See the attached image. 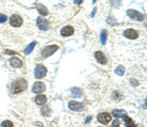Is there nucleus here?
Listing matches in <instances>:
<instances>
[{
    "mask_svg": "<svg viewBox=\"0 0 147 127\" xmlns=\"http://www.w3.org/2000/svg\"><path fill=\"white\" fill-rule=\"evenodd\" d=\"M28 87V82L25 79H18L12 85V91L14 94L21 93Z\"/></svg>",
    "mask_w": 147,
    "mask_h": 127,
    "instance_id": "nucleus-1",
    "label": "nucleus"
},
{
    "mask_svg": "<svg viewBox=\"0 0 147 127\" xmlns=\"http://www.w3.org/2000/svg\"><path fill=\"white\" fill-rule=\"evenodd\" d=\"M47 74V69L42 65H37L34 69V76L37 79H41Z\"/></svg>",
    "mask_w": 147,
    "mask_h": 127,
    "instance_id": "nucleus-2",
    "label": "nucleus"
},
{
    "mask_svg": "<svg viewBox=\"0 0 147 127\" xmlns=\"http://www.w3.org/2000/svg\"><path fill=\"white\" fill-rule=\"evenodd\" d=\"M59 49V47L57 45H50V46H47L45 48L42 50L41 52V56L43 58H48L49 56L53 55L54 53L56 52L57 50Z\"/></svg>",
    "mask_w": 147,
    "mask_h": 127,
    "instance_id": "nucleus-3",
    "label": "nucleus"
},
{
    "mask_svg": "<svg viewBox=\"0 0 147 127\" xmlns=\"http://www.w3.org/2000/svg\"><path fill=\"white\" fill-rule=\"evenodd\" d=\"M10 23L12 27H21L23 25V19L19 15H17V14H14V15H12L10 17Z\"/></svg>",
    "mask_w": 147,
    "mask_h": 127,
    "instance_id": "nucleus-4",
    "label": "nucleus"
},
{
    "mask_svg": "<svg viewBox=\"0 0 147 127\" xmlns=\"http://www.w3.org/2000/svg\"><path fill=\"white\" fill-rule=\"evenodd\" d=\"M36 25L41 30H47V29H49V27H50V25H49L48 21H47L46 19L41 18V17H39L37 19Z\"/></svg>",
    "mask_w": 147,
    "mask_h": 127,
    "instance_id": "nucleus-5",
    "label": "nucleus"
},
{
    "mask_svg": "<svg viewBox=\"0 0 147 127\" xmlns=\"http://www.w3.org/2000/svg\"><path fill=\"white\" fill-rule=\"evenodd\" d=\"M127 14L129 18L138 21V22H141V21L143 20V15H142L141 13H139V12L136 11V10H129L127 12Z\"/></svg>",
    "mask_w": 147,
    "mask_h": 127,
    "instance_id": "nucleus-6",
    "label": "nucleus"
},
{
    "mask_svg": "<svg viewBox=\"0 0 147 127\" xmlns=\"http://www.w3.org/2000/svg\"><path fill=\"white\" fill-rule=\"evenodd\" d=\"M46 87L45 85H44V83H42V82L40 81H37L35 82V83L34 84V86H32V92L34 93H41L43 92V91H45Z\"/></svg>",
    "mask_w": 147,
    "mask_h": 127,
    "instance_id": "nucleus-7",
    "label": "nucleus"
},
{
    "mask_svg": "<svg viewBox=\"0 0 147 127\" xmlns=\"http://www.w3.org/2000/svg\"><path fill=\"white\" fill-rule=\"evenodd\" d=\"M69 108H70L72 110H75V112H80L84 109V105L80 104L79 102H75V101H71L69 103Z\"/></svg>",
    "mask_w": 147,
    "mask_h": 127,
    "instance_id": "nucleus-8",
    "label": "nucleus"
},
{
    "mask_svg": "<svg viewBox=\"0 0 147 127\" xmlns=\"http://www.w3.org/2000/svg\"><path fill=\"white\" fill-rule=\"evenodd\" d=\"M111 119H112V117L107 112H102L98 116V120L102 124H108L111 121Z\"/></svg>",
    "mask_w": 147,
    "mask_h": 127,
    "instance_id": "nucleus-9",
    "label": "nucleus"
},
{
    "mask_svg": "<svg viewBox=\"0 0 147 127\" xmlns=\"http://www.w3.org/2000/svg\"><path fill=\"white\" fill-rule=\"evenodd\" d=\"M124 35L125 37L129 39H136L138 37V32L136 30L132 29H125V32H124Z\"/></svg>",
    "mask_w": 147,
    "mask_h": 127,
    "instance_id": "nucleus-10",
    "label": "nucleus"
},
{
    "mask_svg": "<svg viewBox=\"0 0 147 127\" xmlns=\"http://www.w3.org/2000/svg\"><path fill=\"white\" fill-rule=\"evenodd\" d=\"M95 59H96L97 62H98L99 64H101V65H105V64L107 63V60H106L105 55H104L101 51H97V52L95 53Z\"/></svg>",
    "mask_w": 147,
    "mask_h": 127,
    "instance_id": "nucleus-11",
    "label": "nucleus"
},
{
    "mask_svg": "<svg viewBox=\"0 0 147 127\" xmlns=\"http://www.w3.org/2000/svg\"><path fill=\"white\" fill-rule=\"evenodd\" d=\"M74 33V27H71V25H67V27H63L62 29H61V34L63 35V36H70V35H72Z\"/></svg>",
    "mask_w": 147,
    "mask_h": 127,
    "instance_id": "nucleus-12",
    "label": "nucleus"
},
{
    "mask_svg": "<svg viewBox=\"0 0 147 127\" xmlns=\"http://www.w3.org/2000/svg\"><path fill=\"white\" fill-rule=\"evenodd\" d=\"M112 114L116 118H123V117H125L127 116V112H125V110H114Z\"/></svg>",
    "mask_w": 147,
    "mask_h": 127,
    "instance_id": "nucleus-13",
    "label": "nucleus"
},
{
    "mask_svg": "<svg viewBox=\"0 0 147 127\" xmlns=\"http://www.w3.org/2000/svg\"><path fill=\"white\" fill-rule=\"evenodd\" d=\"M10 64H11V66L13 68H21L23 66L22 61H21L19 58H16V57L11 59V60H10Z\"/></svg>",
    "mask_w": 147,
    "mask_h": 127,
    "instance_id": "nucleus-14",
    "label": "nucleus"
},
{
    "mask_svg": "<svg viewBox=\"0 0 147 127\" xmlns=\"http://www.w3.org/2000/svg\"><path fill=\"white\" fill-rule=\"evenodd\" d=\"M47 102V98L45 95H37L35 97V103L37 105H44Z\"/></svg>",
    "mask_w": 147,
    "mask_h": 127,
    "instance_id": "nucleus-15",
    "label": "nucleus"
},
{
    "mask_svg": "<svg viewBox=\"0 0 147 127\" xmlns=\"http://www.w3.org/2000/svg\"><path fill=\"white\" fill-rule=\"evenodd\" d=\"M37 11H38L42 16L48 15V10H47L46 7L44 5H42V4H37Z\"/></svg>",
    "mask_w": 147,
    "mask_h": 127,
    "instance_id": "nucleus-16",
    "label": "nucleus"
},
{
    "mask_svg": "<svg viewBox=\"0 0 147 127\" xmlns=\"http://www.w3.org/2000/svg\"><path fill=\"white\" fill-rule=\"evenodd\" d=\"M123 118L125 119V126H127V127H136V123H134V120H132V119L130 118V117L125 116V117H123Z\"/></svg>",
    "mask_w": 147,
    "mask_h": 127,
    "instance_id": "nucleus-17",
    "label": "nucleus"
},
{
    "mask_svg": "<svg viewBox=\"0 0 147 127\" xmlns=\"http://www.w3.org/2000/svg\"><path fill=\"white\" fill-rule=\"evenodd\" d=\"M71 91H72V94H73V96L75 98H80V97H82V92L80 91V89L75 87V88H72V90H71Z\"/></svg>",
    "mask_w": 147,
    "mask_h": 127,
    "instance_id": "nucleus-18",
    "label": "nucleus"
},
{
    "mask_svg": "<svg viewBox=\"0 0 147 127\" xmlns=\"http://www.w3.org/2000/svg\"><path fill=\"white\" fill-rule=\"evenodd\" d=\"M36 45V42L34 41V42H32V43L28 45L27 48H26V50H25V53H26V55H28V54H30L32 52V50H34V46Z\"/></svg>",
    "mask_w": 147,
    "mask_h": 127,
    "instance_id": "nucleus-19",
    "label": "nucleus"
},
{
    "mask_svg": "<svg viewBox=\"0 0 147 127\" xmlns=\"http://www.w3.org/2000/svg\"><path fill=\"white\" fill-rule=\"evenodd\" d=\"M106 40H107V30L103 29L101 31V42H102V44H105Z\"/></svg>",
    "mask_w": 147,
    "mask_h": 127,
    "instance_id": "nucleus-20",
    "label": "nucleus"
},
{
    "mask_svg": "<svg viewBox=\"0 0 147 127\" xmlns=\"http://www.w3.org/2000/svg\"><path fill=\"white\" fill-rule=\"evenodd\" d=\"M115 72L118 75H123L125 74V68L122 67V66H120V67H118L117 69L115 70Z\"/></svg>",
    "mask_w": 147,
    "mask_h": 127,
    "instance_id": "nucleus-21",
    "label": "nucleus"
},
{
    "mask_svg": "<svg viewBox=\"0 0 147 127\" xmlns=\"http://www.w3.org/2000/svg\"><path fill=\"white\" fill-rule=\"evenodd\" d=\"M41 112H42V114H43V116H49V114H50V109H49L48 106H45V107L42 109Z\"/></svg>",
    "mask_w": 147,
    "mask_h": 127,
    "instance_id": "nucleus-22",
    "label": "nucleus"
},
{
    "mask_svg": "<svg viewBox=\"0 0 147 127\" xmlns=\"http://www.w3.org/2000/svg\"><path fill=\"white\" fill-rule=\"evenodd\" d=\"M1 127H13V123L10 120H4L1 123Z\"/></svg>",
    "mask_w": 147,
    "mask_h": 127,
    "instance_id": "nucleus-23",
    "label": "nucleus"
},
{
    "mask_svg": "<svg viewBox=\"0 0 147 127\" xmlns=\"http://www.w3.org/2000/svg\"><path fill=\"white\" fill-rule=\"evenodd\" d=\"M7 16L6 15H4V14H0V23H5L6 21H7Z\"/></svg>",
    "mask_w": 147,
    "mask_h": 127,
    "instance_id": "nucleus-24",
    "label": "nucleus"
},
{
    "mask_svg": "<svg viewBox=\"0 0 147 127\" xmlns=\"http://www.w3.org/2000/svg\"><path fill=\"white\" fill-rule=\"evenodd\" d=\"M112 127H120V121L119 120H114L113 122H112Z\"/></svg>",
    "mask_w": 147,
    "mask_h": 127,
    "instance_id": "nucleus-25",
    "label": "nucleus"
},
{
    "mask_svg": "<svg viewBox=\"0 0 147 127\" xmlns=\"http://www.w3.org/2000/svg\"><path fill=\"white\" fill-rule=\"evenodd\" d=\"M5 53L6 54H8V55H16V52H14V51H10V50H8V49H7V50H5Z\"/></svg>",
    "mask_w": 147,
    "mask_h": 127,
    "instance_id": "nucleus-26",
    "label": "nucleus"
},
{
    "mask_svg": "<svg viewBox=\"0 0 147 127\" xmlns=\"http://www.w3.org/2000/svg\"><path fill=\"white\" fill-rule=\"evenodd\" d=\"M95 11H96V9H93V11H92V13H91V17H93V16H94V14H95Z\"/></svg>",
    "mask_w": 147,
    "mask_h": 127,
    "instance_id": "nucleus-27",
    "label": "nucleus"
},
{
    "mask_svg": "<svg viewBox=\"0 0 147 127\" xmlns=\"http://www.w3.org/2000/svg\"><path fill=\"white\" fill-rule=\"evenodd\" d=\"M74 2H75L76 4H80V3H82V1H74Z\"/></svg>",
    "mask_w": 147,
    "mask_h": 127,
    "instance_id": "nucleus-28",
    "label": "nucleus"
}]
</instances>
